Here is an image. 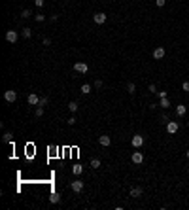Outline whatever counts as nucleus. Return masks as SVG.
Masks as SVG:
<instances>
[{"label":"nucleus","instance_id":"obj_1","mask_svg":"<svg viewBox=\"0 0 189 210\" xmlns=\"http://www.w3.org/2000/svg\"><path fill=\"white\" fill-rule=\"evenodd\" d=\"M106 19H108V15L102 13V11H96V13L93 15V21L96 23V25H104V23H106Z\"/></svg>","mask_w":189,"mask_h":210},{"label":"nucleus","instance_id":"obj_2","mask_svg":"<svg viewBox=\"0 0 189 210\" xmlns=\"http://www.w3.org/2000/svg\"><path fill=\"white\" fill-rule=\"evenodd\" d=\"M74 70L78 72V74H87V70H89V66H87L85 63H76V64H74Z\"/></svg>","mask_w":189,"mask_h":210},{"label":"nucleus","instance_id":"obj_3","mask_svg":"<svg viewBox=\"0 0 189 210\" xmlns=\"http://www.w3.org/2000/svg\"><path fill=\"white\" fill-rule=\"evenodd\" d=\"M17 38H19V34H17L15 30H8V32H6V42L15 44V42H17Z\"/></svg>","mask_w":189,"mask_h":210},{"label":"nucleus","instance_id":"obj_4","mask_svg":"<svg viewBox=\"0 0 189 210\" xmlns=\"http://www.w3.org/2000/svg\"><path fill=\"white\" fill-rule=\"evenodd\" d=\"M83 185H85V184H83L82 180H74V182L70 184V187H72V191H74V193H79V191L83 189Z\"/></svg>","mask_w":189,"mask_h":210},{"label":"nucleus","instance_id":"obj_5","mask_svg":"<svg viewBox=\"0 0 189 210\" xmlns=\"http://www.w3.org/2000/svg\"><path fill=\"white\" fill-rule=\"evenodd\" d=\"M167 132H168V135L178 132V121H168V123H167Z\"/></svg>","mask_w":189,"mask_h":210},{"label":"nucleus","instance_id":"obj_6","mask_svg":"<svg viewBox=\"0 0 189 210\" xmlns=\"http://www.w3.org/2000/svg\"><path fill=\"white\" fill-rule=\"evenodd\" d=\"M131 159H132V163H134V165H140V163L144 161V153H142V152H132V157H131Z\"/></svg>","mask_w":189,"mask_h":210},{"label":"nucleus","instance_id":"obj_7","mask_svg":"<svg viewBox=\"0 0 189 210\" xmlns=\"http://www.w3.org/2000/svg\"><path fill=\"white\" fill-rule=\"evenodd\" d=\"M4 99L8 100V102H15V99H17V91H6L4 93Z\"/></svg>","mask_w":189,"mask_h":210},{"label":"nucleus","instance_id":"obj_8","mask_svg":"<svg viewBox=\"0 0 189 210\" xmlns=\"http://www.w3.org/2000/svg\"><path fill=\"white\" fill-rule=\"evenodd\" d=\"M131 142H132V148H140V146L144 144V136L134 135V136H132V140H131Z\"/></svg>","mask_w":189,"mask_h":210},{"label":"nucleus","instance_id":"obj_9","mask_svg":"<svg viewBox=\"0 0 189 210\" xmlns=\"http://www.w3.org/2000/svg\"><path fill=\"white\" fill-rule=\"evenodd\" d=\"M98 144H100V146H104V148H108L112 144V138L108 135H102V136H98Z\"/></svg>","mask_w":189,"mask_h":210},{"label":"nucleus","instance_id":"obj_10","mask_svg":"<svg viewBox=\"0 0 189 210\" xmlns=\"http://www.w3.org/2000/svg\"><path fill=\"white\" fill-rule=\"evenodd\" d=\"M27 102H29L30 106H36V104H40V97L36 95V93H30L29 99H27Z\"/></svg>","mask_w":189,"mask_h":210},{"label":"nucleus","instance_id":"obj_11","mask_svg":"<svg viewBox=\"0 0 189 210\" xmlns=\"http://www.w3.org/2000/svg\"><path fill=\"white\" fill-rule=\"evenodd\" d=\"M164 53H167V51H164V47H163V46L155 47V51H153V59H163V57H164Z\"/></svg>","mask_w":189,"mask_h":210},{"label":"nucleus","instance_id":"obj_12","mask_svg":"<svg viewBox=\"0 0 189 210\" xmlns=\"http://www.w3.org/2000/svg\"><path fill=\"white\" fill-rule=\"evenodd\" d=\"M185 114H187V108L183 106V104H178V106H176V116L182 118V116H185Z\"/></svg>","mask_w":189,"mask_h":210},{"label":"nucleus","instance_id":"obj_13","mask_svg":"<svg viewBox=\"0 0 189 210\" xmlns=\"http://www.w3.org/2000/svg\"><path fill=\"white\" fill-rule=\"evenodd\" d=\"M140 195H142V187H131V197L138 199Z\"/></svg>","mask_w":189,"mask_h":210},{"label":"nucleus","instance_id":"obj_14","mask_svg":"<svg viewBox=\"0 0 189 210\" xmlns=\"http://www.w3.org/2000/svg\"><path fill=\"white\" fill-rule=\"evenodd\" d=\"M49 203H61V195H59V193H51L49 195Z\"/></svg>","mask_w":189,"mask_h":210},{"label":"nucleus","instance_id":"obj_15","mask_svg":"<svg viewBox=\"0 0 189 210\" xmlns=\"http://www.w3.org/2000/svg\"><path fill=\"white\" fill-rule=\"evenodd\" d=\"M72 172H74L76 176H79L83 172V167H82V165H74V167H72Z\"/></svg>","mask_w":189,"mask_h":210},{"label":"nucleus","instance_id":"obj_16","mask_svg":"<svg viewBox=\"0 0 189 210\" xmlns=\"http://www.w3.org/2000/svg\"><path fill=\"white\" fill-rule=\"evenodd\" d=\"M79 91H82L83 95H89V93H91V85H89V83H83V85L79 87Z\"/></svg>","mask_w":189,"mask_h":210},{"label":"nucleus","instance_id":"obj_17","mask_svg":"<svg viewBox=\"0 0 189 210\" xmlns=\"http://www.w3.org/2000/svg\"><path fill=\"white\" fill-rule=\"evenodd\" d=\"M21 36H23L25 40H27V38H30V36H32V30L29 29V27H27V29H23V30H21Z\"/></svg>","mask_w":189,"mask_h":210},{"label":"nucleus","instance_id":"obj_18","mask_svg":"<svg viewBox=\"0 0 189 210\" xmlns=\"http://www.w3.org/2000/svg\"><path fill=\"white\" fill-rule=\"evenodd\" d=\"M91 168H100V159L93 157V159H91Z\"/></svg>","mask_w":189,"mask_h":210},{"label":"nucleus","instance_id":"obj_19","mask_svg":"<svg viewBox=\"0 0 189 210\" xmlns=\"http://www.w3.org/2000/svg\"><path fill=\"white\" fill-rule=\"evenodd\" d=\"M78 108H79V106H78V102H76V100H72V102H70V104H68V110H70V112H72V114H74V112H76V110H78Z\"/></svg>","mask_w":189,"mask_h":210},{"label":"nucleus","instance_id":"obj_20","mask_svg":"<svg viewBox=\"0 0 189 210\" xmlns=\"http://www.w3.org/2000/svg\"><path fill=\"white\" fill-rule=\"evenodd\" d=\"M11 136H13V135H11V132H4V136H2V142L10 144V142H11Z\"/></svg>","mask_w":189,"mask_h":210},{"label":"nucleus","instance_id":"obj_21","mask_svg":"<svg viewBox=\"0 0 189 210\" xmlns=\"http://www.w3.org/2000/svg\"><path fill=\"white\" fill-rule=\"evenodd\" d=\"M127 91H129V95H134V93H136V85H134V83H129Z\"/></svg>","mask_w":189,"mask_h":210},{"label":"nucleus","instance_id":"obj_22","mask_svg":"<svg viewBox=\"0 0 189 210\" xmlns=\"http://www.w3.org/2000/svg\"><path fill=\"white\" fill-rule=\"evenodd\" d=\"M159 106H163V108H168V106H170V102H168V99H167V97H164V99H161Z\"/></svg>","mask_w":189,"mask_h":210},{"label":"nucleus","instance_id":"obj_23","mask_svg":"<svg viewBox=\"0 0 189 210\" xmlns=\"http://www.w3.org/2000/svg\"><path fill=\"white\" fill-rule=\"evenodd\" d=\"M30 15H32V13H30V10H23V11H21V17H23V19H29Z\"/></svg>","mask_w":189,"mask_h":210},{"label":"nucleus","instance_id":"obj_24","mask_svg":"<svg viewBox=\"0 0 189 210\" xmlns=\"http://www.w3.org/2000/svg\"><path fill=\"white\" fill-rule=\"evenodd\" d=\"M47 102H49V99H47V97H40V106H46Z\"/></svg>","mask_w":189,"mask_h":210},{"label":"nucleus","instance_id":"obj_25","mask_svg":"<svg viewBox=\"0 0 189 210\" xmlns=\"http://www.w3.org/2000/svg\"><path fill=\"white\" fill-rule=\"evenodd\" d=\"M42 116H44V106L36 108V118H42Z\"/></svg>","mask_w":189,"mask_h":210},{"label":"nucleus","instance_id":"obj_26","mask_svg":"<svg viewBox=\"0 0 189 210\" xmlns=\"http://www.w3.org/2000/svg\"><path fill=\"white\" fill-rule=\"evenodd\" d=\"M34 19H36V21H38V23H42L44 19H46V17H44L42 13H36V15H34Z\"/></svg>","mask_w":189,"mask_h":210},{"label":"nucleus","instance_id":"obj_27","mask_svg":"<svg viewBox=\"0 0 189 210\" xmlns=\"http://www.w3.org/2000/svg\"><path fill=\"white\" fill-rule=\"evenodd\" d=\"M155 4H157V6H159V8H163V6H164V4H167V0H155Z\"/></svg>","mask_w":189,"mask_h":210},{"label":"nucleus","instance_id":"obj_28","mask_svg":"<svg viewBox=\"0 0 189 210\" xmlns=\"http://www.w3.org/2000/svg\"><path fill=\"white\" fill-rule=\"evenodd\" d=\"M76 121H78V119H76V118H74V116H72V118H68V121H66V123H68V125H74V123H76Z\"/></svg>","mask_w":189,"mask_h":210},{"label":"nucleus","instance_id":"obj_29","mask_svg":"<svg viewBox=\"0 0 189 210\" xmlns=\"http://www.w3.org/2000/svg\"><path fill=\"white\" fill-rule=\"evenodd\" d=\"M95 87H96V89H100V87H102V80H96V82H95Z\"/></svg>","mask_w":189,"mask_h":210},{"label":"nucleus","instance_id":"obj_30","mask_svg":"<svg viewBox=\"0 0 189 210\" xmlns=\"http://www.w3.org/2000/svg\"><path fill=\"white\" fill-rule=\"evenodd\" d=\"M157 95H159V99H164V97H167V91H157Z\"/></svg>","mask_w":189,"mask_h":210},{"label":"nucleus","instance_id":"obj_31","mask_svg":"<svg viewBox=\"0 0 189 210\" xmlns=\"http://www.w3.org/2000/svg\"><path fill=\"white\" fill-rule=\"evenodd\" d=\"M182 89H183V91H189V82H183V85H182Z\"/></svg>","mask_w":189,"mask_h":210},{"label":"nucleus","instance_id":"obj_32","mask_svg":"<svg viewBox=\"0 0 189 210\" xmlns=\"http://www.w3.org/2000/svg\"><path fill=\"white\" fill-rule=\"evenodd\" d=\"M34 4H36L38 8H42V6H44V0H34Z\"/></svg>","mask_w":189,"mask_h":210},{"label":"nucleus","instance_id":"obj_33","mask_svg":"<svg viewBox=\"0 0 189 210\" xmlns=\"http://www.w3.org/2000/svg\"><path fill=\"white\" fill-rule=\"evenodd\" d=\"M150 93H157V87H155L153 83H151V85H150Z\"/></svg>","mask_w":189,"mask_h":210},{"label":"nucleus","instance_id":"obj_34","mask_svg":"<svg viewBox=\"0 0 189 210\" xmlns=\"http://www.w3.org/2000/svg\"><path fill=\"white\" fill-rule=\"evenodd\" d=\"M185 155H187V159H189V150H187V153H185Z\"/></svg>","mask_w":189,"mask_h":210},{"label":"nucleus","instance_id":"obj_35","mask_svg":"<svg viewBox=\"0 0 189 210\" xmlns=\"http://www.w3.org/2000/svg\"><path fill=\"white\" fill-rule=\"evenodd\" d=\"M63 2H66V0H63Z\"/></svg>","mask_w":189,"mask_h":210}]
</instances>
